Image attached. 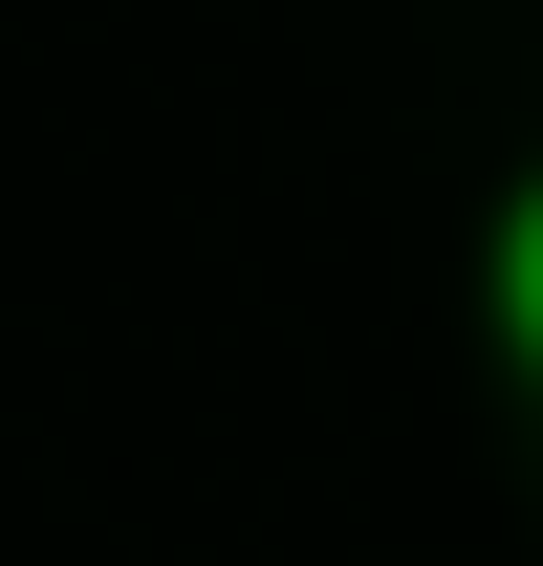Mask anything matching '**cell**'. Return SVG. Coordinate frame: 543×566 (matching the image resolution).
Returning <instances> with one entry per match:
<instances>
[{"label": "cell", "instance_id": "obj_1", "mask_svg": "<svg viewBox=\"0 0 543 566\" xmlns=\"http://www.w3.org/2000/svg\"><path fill=\"white\" fill-rule=\"evenodd\" d=\"M478 327H500V370L543 392V175H522L500 218H478Z\"/></svg>", "mask_w": 543, "mask_h": 566}]
</instances>
